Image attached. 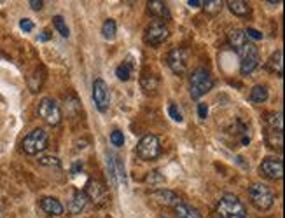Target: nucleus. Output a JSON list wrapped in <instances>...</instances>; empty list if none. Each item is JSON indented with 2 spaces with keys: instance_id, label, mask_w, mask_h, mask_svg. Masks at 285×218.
<instances>
[{
  "instance_id": "20e7f679",
  "label": "nucleus",
  "mask_w": 285,
  "mask_h": 218,
  "mask_svg": "<svg viewBox=\"0 0 285 218\" xmlns=\"http://www.w3.org/2000/svg\"><path fill=\"white\" fill-rule=\"evenodd\" d=\"M249 197L252 201V204L256 206L257 209H269L275 202V194L264 183H252L249 187Z\"/></svg>"
},
{
  "instance_id": "b1692460",
  "label": "nucleus",
  "mask_w": 285,
  "mask_h": 218,
  "mask_svg": "<svg viewBox=\"0 0 285 218\" xmlns=\"http://www.w3.org/2000/svg\"><path fill=\"white\" fill-rule=\"evenodd\" d=\"M53 25H55V28L58 30V33L62 37H68V35H70V30H68L67 23L63 21L62 16H55V18H53Z\"/></svg>"
},
{
  "instance_id": "c9c22d12",
  "label": "nucleus",
  "mask_w": 285,
  "mask_h": 218,
  "mask_svg": "<svg viewBox=\"0 0 285 218\" xmlns=\"http://www.w3.org/2000/svg\"><path fill=\"white\" fill-rule=\"evenodd\" d=\"M30 7H32L33 11H40L42 9V2H40V0H30Z\"/></svg>"
},
{
  "instance_id": "6e6552de",
  "label": "nucleus",
  "mask_w": 285,
  "mask_h": 218,
  "mask_svg": "<svg viewBox=\"0 0 285 218\" xmlns=\"http://www.w3.org/2000/svg\"><path fill=\"white\" fill-rule=\"evenodd\" d=\"M166 63H168V67L172 68L175 74H184L185 70H187V63H189V51L184 47H175L172 49V51L168 52V56H166Z\"/></svg>"
},
{
  "instance_id": "4468645a",
  "label": "nucleus",
  "mask_w": 285,
  "mask_h": 218,
  "mask_svg": "<svg viewBox=\"0 0 285 218\" xmlns=\"http://www.w3.org/2000/svg\"><path fill=\"white\" fill-rule=\"evenodd\" d=\"M40 208H42L44 213H48V215H51V216L63 215L62 202H60L58 199H55V197H42V199H40Z\"/></svg>"
},
{
  "instance_id": "0eeeda50",
  "label": "nucleus",
  "mask_w": 285,
  "mask_h": 218,
  "mask_svg": "<svg viewBox=\"0 0 285 218\" xmlns=\"http://www.w3.org/2000/svg\"><path fill=\"white\" fill-rule=\"evenodd\" d=\"M136 154L144 160H154L161 154V145H159L158 136L154 135H146L136 145Z\"/></svg>"
},
{
  "instance_id": "9d476101",
  "label": "nucleus",
  "mask_w": 285,
  "mask_h": 218,
  "mask_svg": "<svg viewBox=\"0 0 285 218\" xmlns=\"http://www.w3.org/2000/svg\"><path fill=\"white\" fill-rule=\"evenodd\" d=\"M168 37H170L168 26L161 21H153L149 28H147V32H146V40H147V44H151V45L163 44Z\"/></svg>"
},
{
  "instance_id": "5701e85b",
  "label": "nucleus",
  "mask_w": 285,
  "mask_h": 218,
  "mask_svg": "<svg viewBox=\"0 0 285 218\" xmlns=\"http://www.w3.org/2000/svg\"><path fill=\"white\" fill-rule=\"evenodd\" d=\"M158 77L153 74H146V75H142V80H140V84H142V87L144 89L149 93V91H154L156 87H158Z\"/></svg>"
},
{
  "instance_id": "7ed1b4c3",
  "label": "nucleus",
  "mask_w": 285,
  "mask_h": 218,
  "mask_svg": "<svg viewBox=\"0 0 285 218\" xmlns=\"http://www.w3.org/2000/svg\"><path fill=\"white\" fill-rule=\"evenodd\" d=\"M236 52H238V56H240V72L243 75L252 74V72L261 65L259 51H257L256 45L250 44V42H247V44H243L240 49H236Z\"/></svg>"
},
{
  "instance_id": "6ab92c4d",
  "label": "nucleus",
  "mask_w": 285,
  "mask_h": 218,
  "mask_svg": "<svg viewBox=\"0 0 285 218\" xmlns=\"http://www.w3.org/2000/svg\"><path fill=\"white\" fill-rule=\"evenodd\" d=\"M175 211L180 218H201L200 211L196 208H193L191 204H185V202H180V204L175 206Z\"/></svg>"
},
{
  "instance_id": "ddd939ff",
  "label": "nucleus",
  "mask_w": 285,
  "mask_h": 218,
  "mask_svg": "<svg viewBox=\"0 0 285 218\" xmlns=\"http://www.w3.org/2000/svg\"><path fill=\"white\" fill-rule=\"evenodd\" d=\"M153 199L159 204H165V206H177L180 204V197L177 196L175 192L172 190H166V189H159L153 192Z\"/></svg>"
},
{
  "instance_id": "cd10ccee",
  "label": "nucleus",
  "mask_w": 285,
  "mask_h": 218,
  "mask_svg": "<svg viewBox=\"0 0 285 218\" xmlns=\"http://www.w3.org/2000/svg\"><path fill=\"white\" fill-rule=\"evenodd\" d=\"M146 182L151 183V185H154V187H158V185H163V183H165V178L159 175V171H151V173L147 175Z\"/></svg>"
},
{
  "instance_id": "f03ea898",
  "label": "nucleus",
  "mask_w": 285,
  "mask_h": 218,
  "mask_svg": "<svg viewBox=\"0 0 285 218\" xmlns=\"http://www.w3.org/2000/svg\"><path fill=\"white\" fill-rule=\"evenodd\" d=\"M48 143H49V135L42 128H37V129H33V131H30L28 135L23 138L21 147H23V150H25V154L35 155V154H39V152L45 150Z\"/></svg>"
},
{
  "instance_id": "f704fd0d",
  "label": "nucleus",
  "mask_w": 285,
  "mask_h": 218,
  "mask_svg": "<svg viewBox=\"0 0 285 218\" xmlns=\"http://www.w3.org/2000/svg\"><path fill=\"white\" fill-rule=\"evenodd\" d=\"M20 26H21V30H25V32H32L33 30V23L30 20H21Z\"/></svg>"
},
{
  "instance_id": "72a5a7b5",
  "label": "nucleus",
  "mask_w": 285,
  "mask_h": 218,
  "mask_svg": "<svg viewBox=\"0 0 285 218\" xmlns=\"http://www.w3.org/2000/svg\"><path fill=\"white\" fill-rule=\"evenodd\" d=\"M198 116H200V119H207V116H208L207 103H200V105H198Z\"/></svg>"
},
{
  "instance_id": "393cba45",
  "label": "nucleus",
  "mask_w": 285,
  "mask_h": 218,
  "mask_svg": "<svg viewBox=\"0 0 285 218\" xmlns=\"http://www.w3.org/2000/svg\"><path fill=\"white\" fill-rule=\"evenodd\" d=\"M116 75H117V79H119V80L126 82V80L130 79V75H131V65L130 63L119 65V67H117V70H116Z\"/></svg>"
},
{
  "instance_id": "a878e982",
  "label": "nucleus",
  "mask_w": 285,
  "mask_h": 218,
  "mask_svg": "<svg viewBox=\"0 0 285 218\" xmlns=\"http://www.w3.org/2000/svg\"><path fill=\"white\" fill-rule=\"evenodd\" d=\"M268 122H269V126H271V129H275V131H282V112L269 114Z\"/></svg>"
},
{
  "instance_id": "c756f323",
  "label": "nucleus",
  "mask_w": 285,
  "mask_h": 218,
  "mask_svg": "<svg viewBox=\"0 0 285 218\" xmlns=\"http://www.w3.org/2000/svg\"><path fill=\"white\" fill-rule=\"evenodd\" d=\"M110 141H112V145H116V147H123L124 145L123 133H121L119 129H114V131L110 133Z\"/></svg>"
},
{
  "instance_id": "bb28decb",
  "label": "nucleus",
  "mask_w": 285,
  "mask_h": 218,
  "mask_svg": "<svg viewBox=\"0 0 285 218\" xmlns=\"http://www.w3.org/2000/svg\"><path fill=\"white\" fill-rule=\"evenodd\" d=\"M203 6H205V11H207L208 14H217L220 9H222V2L220 0H208V2H203Z\"/></svg>"
},
{
  "instance_id": "e433bc0d",
  "label": "nucleus",
  "mask_w": 285,
  "mask_h": 218,
  "mask_svg": "<svg viewBox=\"0 0 285 218\" xmlns=\"http://www.w3.org/2000/svg\"><path fill=\"white\" fill-rule=\"evenodd\" d=\"M189 6L191 7H200V6H203V2H201V0H189Z\"/></svg>"
},
{
  "instance_id": "f8f14e48",
  "label": "nucleus",
  "mask_w": 285,
  "mask_h": 218,
  "mask_svg": "<svg viewBox=\"0 0 285 218\" xmlns=\"http://www.w3.org/2000/svg\"><path fill=\"white\" fill-rule=\"evenodd\" d=\"M84 194L88 196V199H93V201H97V202L105 201V197H107V190H105V187L102 185L100 182H97V180H89V182L86 183Z\"/></svg>"
},
{
  "instance_id": "39448f33",
  "label": "nucleus",
  "mask_w": 285,
  "mask_h": 218,
  "mask_svg": "<svg viewBox=\"0 0 285 218\" xmlns=\"http://www.w3.org/2000/svg\"><path fill=\"white\" fill-rule=\"evenodd\" d=\"M214 87V80L205 68H198L191 75V96L193 99L201 98Z\"/></svg>"
},
{
  "instance_id": "423d86ee",
  "label": "nucleus",
  "mask_w": 285,
  "mask_h": 218,
  "mask_svg": "<svg viewBox=\"0 0 285 218\" xmlns=\"http://www.w3.org/2000/svg\"><path fill=\"white\" fill-rule=\"evenodd\" d=\"M37 114L45 124L49 126H58L62 121V110H60L58 103L51 98H42L37 106Z\"/></svg>"
},
{
  "instance_id": "c85d7f7f",
  "label": "nucleus",
  "mask_w": 285,
  "mask_h": 218,
  "mask_svg": "<svg viewBox=\"0 0 285 218\" xmlns=\"http://www.w3.org/2000/svg\"><path fill=\"white\" fill-rule=\"evenodd\" d=\"M268 141L271 147H282V131L271 129V133L268 135Z\"/></svg>"
},
{
  "instance_id": "1a4fd4ad",
  "label": "nucleus",
  "mask_w": 285,
  "mask_h": 218,
  "mask_svg": "<svg viewBox=\"0 0 285 218\" xmlns=\"http://www.w3.org/2000/svg\"><path fill=\"white\" fill-rule=\"evenodd\" d=\"M93 99H94V105H97V108L100 110V112H107L109 103H110V94H109V87L104 79H97L93 82Z\"/></svg>"
},
{
  "instance_id": "412c9836",
  "label": "nucleus",
  "mask_w": 285,
  "mask_h": 218,
  "mask_svg": "<svg viewBox=\"0 0 285 218\" xmlns=\"http://www.w3.org/2000/svg\"><path fill=\"white\" fill-rule=\"evenodd\" d=\"M268 99V87L266 86H254L250 91V101L252 103H264Z\"/></svg>"
},
{
  "instance_id": "f257e3e1",
  "label": "nucleus",
  "mask_w": 285,
  "mask_h": 218,
  "mask_svg": "<svg viewBox=\"0 0 285 218\" xmlns=\"http://www.w3.org/2000/svg\"><path fill=\"white\" fill-rule=\"evenodd\" d=\"M217 215L220 218H245L247 209L236 196L226 194L217 202Z\"/></svg>"
},
{
  "instance_id": "9b49d317",
  "label": "nucleus",
  "mask_w": 285,
  "mask_h": 218,
  "mask_svg": "<svg viewBox=\"0 0 285 218\" xmlns=\"http://www.w3.org/2000/svg\"><path fill=\"white\" fill-rule=\"evenodd\" d=\"M261 173L271 180H280L283 177V162L280 159H264L261 162Z\"/></svg>"
},
{
  "instance_id": "f3484780",
  "label": "nucleus",
  "mask_w": 285,
  "mask_h": 218,
  "mask_svg": "<svg viewBox=\"0 0 285 218\" xmlns=\"http://www.w3.org/2000/svg\"><path fill=\"white\" fill-rule=\"evenodd\" d=\"M88 196H86L84 192H81V190H77V192L74 194V197H72L70 201V213H74V215H77V213H81L82 209L86 208V204H88Z\"/></svg>"
},
{
  "instance_id": "dca6fc26",
  "label": "nucleus",
  "mask_w": 285,
  "mask_h": 218,
  "mask_svg": "<svg viewBox=\"0 0 285 218\" xmlns=\"http://www.w3.org/2000/svg\"><path fill=\"white\" fill-rule=\"evenodd\" d=\"M266 68H268L269 72H273V74H276V75L283 74V54H282V51H275L271 56H269V60L266 61Z\"/></svg>"
},
{
  "instance_id": "7c9ffc66",
  "label": "nucleus",
  "mask_w": 285,
  "mask_h": 218,
  "mask_svg": "<svg viewBox=\"0 0 285 218\" xmlns=\"http://www.w3.org/2000/svg\"><path fill=\"white\" fill-rule=\"evenodd\" d=\"M39 162L42 164V166H60V160L56 157H53V155H44V157L39 159Z\"/></svg>"
},
{
  "instance_id": "473e14b6",
  "label": "nucleus",
  "mask_w": 285,
  "mask_h": 218,
  "mask_svg": "<svg viewBox=\"0 0 285 218\" xmlns=\"http://www.w3.org/2000/svg\"><path fill=\"white\" fill-rule=\"evenodd\" d=\"M243 33H245V37H250V39H254V40L263 39V33H261L259 30H256V28H247Z\"/></svg>"
},
{
  "instance_id": "aec40b11",
  "label": "nucleus",
  "mask_w": 285,
  "mask_h": 218,
  "mask_svg": "<svg viewBox=\"0 0 285 218\" xmlns=\"http://www.w3.org/2000/svg\"><path fill=\"white\" fill-rule=\"evenodd\" d=\"M227 40H229V44L233 45L234 49H240L243 44H247V37L245 33H243V30H231L229 35H227Z\"/></svg>"
},
{
  "instance_id": "2f4dec72",
  "label": "nucleus",
  "mask_w": 285,
  "mask_h": 218,
  "mask_svg": "<svg viewBox=\"0 0 285 218\" xmlns=\"http://www.w3.org/2000/svg\"><path fill=\"white\" fill-rule=\"evenodd\" d=\"M168 114H170V117H172V119L175 121V122H182V114H180V110H178L175 105H170L168 106Z\"/></svg>"
},
{
  "instance_id": "a211bd4d",
  "label": "nucleus",
  "mask_w": 285,
  "mask_h": 218,
  "mask_svg": "<svg viewBox=\"0 0 285 218\" xmlns=\"http://www.w3.org/2000/svg\"><path fill=\"white\" fill-rule=\"evenodd\" d=\"M227 7H229V11L234 14V16L247 18L250 14L249 4L243 2V0H229V2H227Z\"/></svg>"
},
{
  "instance_id": "4be33fe9",
  "label": "nucleus",
  "mask_w": 285,
  "mask_h": 218,
  "mask_svg": "<svg viewBox=\"0 0 285 218\" xmlns=\"http://www.w3.org/2000/svg\"><path fill=\"white\" fill-rule=\"evenodd\" d=\"M116 30H117L116 21H114V20H107V21L104 23V26H102V33H104V39L114 40V39H116Z\"/></svg>"
},
{
  "instance_id": "2eb2a0df",
  "label": "nucleus",
  "mask_w": 285,
  "mask_h": 218,
  "mask_svg": "<svg viewBox=\"0 0 285 218\" xmlns=\"http://www.w3.org/2000/svg\"><path fill=\"white\" fill-rule=\"evenodd\" d=\"M147 9H149V13L153 14V16H158V18H161V20H170V18H172L168 6H166L165 2H161V0H153V2H149L147 4Z\"/></svg>"
},
{
  "instance_id": "4c0bfd02",
  "label": "nucleus",
  "mask_w": 285,
  "mask_h": 218,
  "mask_svg": "<svg viewBox=\"0 0 285 218\" xmlns=\"http://www.w3.org/2000/svg\"><path fill=\"white\" fill-rule=\"evenodd\" d=\"M39 39H40V40H42V42H45V40H49V32H42V35H40V37H39Z\"/></svg>"
}]
</instances>
